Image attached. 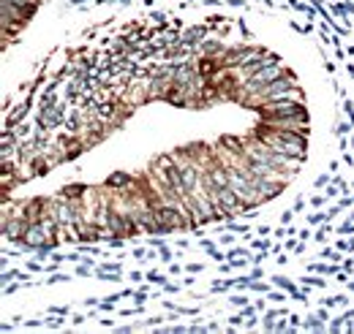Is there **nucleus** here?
<instances>
[{
    "instance_id": "nucleus-1",
    "label": "nucleus",
    "mask_w": 354,
    "mask_h": 334,
    "mask_svg": "<svg viewBox=\"0 0 354 334\" xmlns=\"http://www.w3.org/2000/svg\"><path fill=\"white\" fill-rule=\"evenodd\" d=\"M294 90H297L294 76H292V74H283V76H278V79H273V82L262 84L254 95H251V98H256V101L267 103V101L278 98V95H289V93H294Z\"/></svg>"
}]
</instances>
